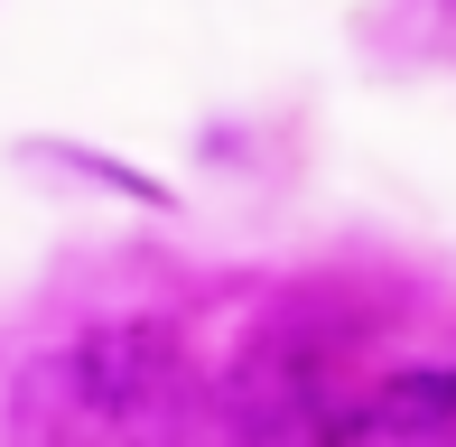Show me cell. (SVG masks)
Wrapping results in <instances>:
<instances>
[{"mask_svg": "<svg viewBox=\"0 0 456 447\" xmlns=\"http://www.w3.org/2000/svg\"><path fill=\"white\" fill-rule=\"evenodd\" d=\"M75 363H85L94 419L112 447H186L196 438L205 373L168 317H102V327L75 336Z\"/></svg>", "mask_w": 456, "mask_h": 447, "instance_id": "1", "label": "cell"}, {"mask_svg": "<svg viewBox=\"0 0 456 447\" xmlns=\"http://www.w3.org/2000/svg\"><path fill=\"white\" fill-rule=\"evenodd\" d=\"M233 447H326L336 438V345L317 327H261L215 392Z\"/></svg>", "mask_w": 456, "mask_h": 447, "instance_id": "2", "label": "cell"}, {"mask_svg": "<svg viewBox=\"0 0 456 447\" xmlns=\"http://www.w3.org/2000/svg\"><path fill=\"white\" fill-rule=\"evenodd\" d=\"M0 447H112L102 419H94L75 345H47V354H28L0 382Z\"/></svg>", "mask_w": 456, "mask_h": 447, "instance_id": "3", "label": "cell"}, {"mask_svg": "<svg viewBox=\"0 0 456 447\" xmlns=\"http://www.w3.org/2000/svg\"><path fill=\"white\" fill-rule=\"evenodd\" d=\"M447 447H456V438H447Z\"/></svg>", "mask_w": 456, "mask_h": 447, "instance_id": "4", "label": "cell"}]
</instances>
